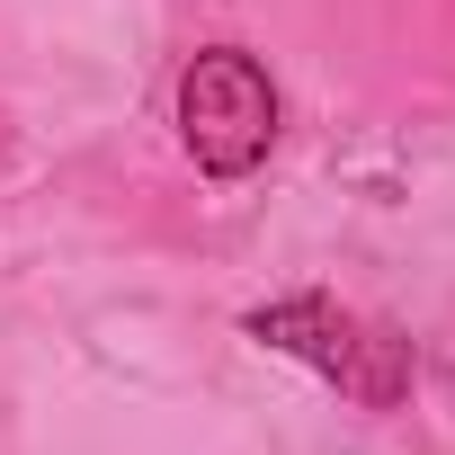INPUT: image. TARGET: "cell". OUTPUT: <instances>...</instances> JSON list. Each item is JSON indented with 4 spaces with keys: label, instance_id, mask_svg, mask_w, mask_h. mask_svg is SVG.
Listing matches in <instances>:
<instances>
[{
    "label": "cell",
    "instance_id": "1",
    "mask_svg": "<svg viewBox=\"0 0 455 455\" xmlns=\"http://www.w3.org/2000/svg\"><path fill=\"white\" fill-rule=\"evenodd\" d=\"M179 143L205 179H251L277 143V81L242 45H205L179 72Z\"/></svg>",
    "mask_w": 455,
    "mask_h": 455
},
{
    "label": "cell",
    "instance_id": "2",
    "mask_svg": "<svg viewBox=\"0 0 455 455\" xmlns=\"http://www.w3.org/2000/svg\"><path fill=\"white\" fill-rule=\"evenodd\" d=\"M251 339H268V348H286V357H304V366L339 375L357 402H393V393H402V339L357 331V322H348V313H331L322 295L259 304V313H251Z\"/></svg>",
    "mask_w": 455,
    "mask_h": 455
}]
</instances>
